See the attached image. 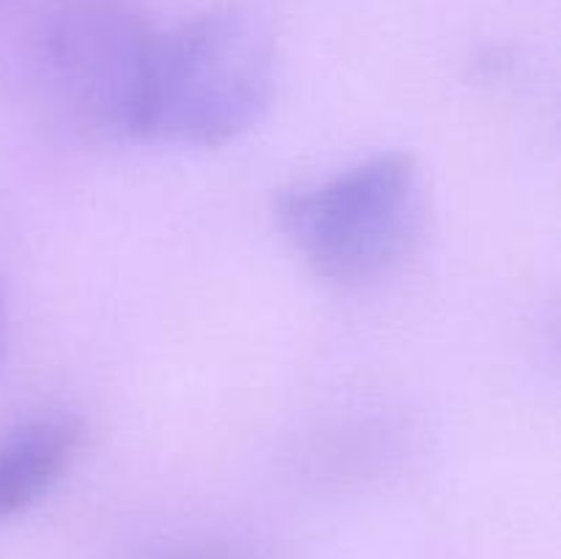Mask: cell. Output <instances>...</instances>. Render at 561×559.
I'll use <instances>...</instances> for the list:
<instances>
[{
    "label": "cell",
    "instance_id": "5",
    "mask_svg": "<svg viewBox=\"0 0 561 559\" xmlns=\"http://www.w3.org/2000/svg\"><path fill=\"white\" fill-rule=\"evenodd\" d=\"M153 559H252L250 554L241 548L230 546V543H195V546L170 548V551L159 554Z\"/></svg>",
    "mask_w": 561,
    "mask_h": 559
},
{
    "label": "cell",
    "instance_id": "4",
    "mask_svg": "<svg viewBox=\"0 0 561 559\" xmlns=\"http://www.w3.org/2000/svg\"><path fill=\"white\" fill-rule=\"evenodd\" d=\"M80 422L64 411L38 414L0 436V521L42 502L80 447Z\"/></svg>",
    "mask_w": 561,
    "mask_h": 559
},
{
    "label": "cell",
    "instance_id": "6",
    "mask_svg": "<svg viewBox=\"0 0 561 559\" xmlns=\"http://www.w3.org/2000/svg\"><path fill=\"white\" fill-rule=\"evenodd\" d=\"M0 338H3V299H0Z\"/></svg>",
    "mask_w": 561,
    "mask_h": 559
},
{
    "label": "cell",
    "instance_id": "2",
    "mask_svg": "<svg viewBox=\"0 0 561 559\" xmlns=\"http://www.w3.org/2000/svg\"><path fill=\"white\" fill-rule=\"evenodd\" d=\"M425 208L416 159L383 151L321 184L279 192L277 223L318 277L365 285L414 252Z\"/></svg>",
    "mask_w": 561,
    "mask_h": 559
},
{
    "label": "cell",
    "instance_id": "1",
    "mask_svg": "<svg viewBox=\"0 0 561 559\" xmlns=\"http://www.w3.org/2000/svg\"><path fill=\"white\" fill-rule=\"evenodd\" d=\"M274 36L250 9H214L157 36L142 137L219 148L250 132L274 93Z\"/></svg>",
    "mask_w": 561,
    "mask_h": 559
},
{
    "label": "cell",
    "instance_id": "3",
    "mask_svg": "<svg viewBox=\"0 0 561 559\" xmlns=\"http://www.w3.org/2000/svg\"><path fill=\"white\" fill-rule=\"evenodd\" d=\"M157 36L115 3H71L38 33V71L60 113L96 140L142 137Z\"/></svg>",
    "mask_w": 561,
    "mask_h": 559
}]
</instances>
